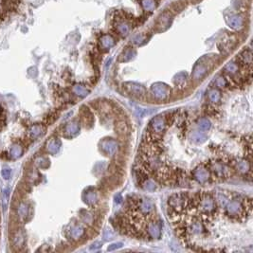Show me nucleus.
Segmentation results:
<instances>
[{
  "label": "nucleus",
  "mask_w": 253,
  "mask_h": 253,
  "mask_svg": "<svg viewBox=\"0 0 253 253\" xmlns=\"http://www.w3.org/2000/svg\"><path fill=\"white\" fill-rule=\"evenodd\" d=\"M196 206H197L199 212L204 215H213L215 213V201L213 198V196L207 192L197 195Z\"/></svg>",
  "instance_id": "nucleus-1"
},
{
  "label": "nucleus",
  "mask_w": 253,
  "mask_h": 253,
  "mask_svg": "<svg viewBox=\"0 0 253 253\" xmlns=\"http://www.w3.org/2000/svg\"><path fill=\"white\" fill-rule=\"evenodd\" d=\"M247 209H250L251 208H247V204L241 202L240 200L234 199L228 204L226 208V213L231 218H238L242 216L245 212L247 213Z\"/></svg>",
  "instance_id": "nucleus-2"
},
{
  "label": "nucleus",
  "mask_w": 253,
  "mask_h": 253,
  "mask_svg": "<svg viewBox=\"0 0 253 253\" xmlns=\"http://www.w3.org/2000/svg\"><path fill=\"white\" fill-rule=\"evenodd\" d=\"M209 167L210 171L213 173L214 175H216L217 178L223 179L225 177H228L230 174V168L222 162H212Z\"/></svg>",
  "instance_id": "nucleus-3"
},
{
  "label": "nucleus",
  "mask_w": 253,
  "mask_h": 253,
  "mask_svg": "<svg viewBox=\"0 0 253 253\" xmlns=\"http://www.w3.org/2000/svg\"><path fill=\"white\" fill-rule=\"evenodd\" d=\"M187 200V196L185 194H175L169 199V205L171 206L172 209H175L176 212H179L180 209H183L184 206H186Z\"/></svg>",
  "instance_id": "nucleus-4"
},
{
  "label": "nucleus",
  "mask_w": 253,
  "mask_h": 253,
  "mask_svg": "<svg viewBox=\"0 0 253 253\" xmlns=\"http://www.w3.org/2000/svg\"><path fill=\"white\" fill-rule=\"evenodd\" d=\"M152 92L154 96L158 100H165L170 94V90L167 86L163 83H156L152 86Z\"/></svg>",
  "instance_id": "nucleus-5"
},
{
  "label": "nucleus",
  "mask_w": 253,
  "mask_h": 253,
  "mask_svg": "<svg viewBox=\"0 0 253 253\" xmlns=\"http://www.w3.org/2000/svg\"><path fill=\"white\" fill-rule=\"evenodd\" d=\"M146 230H147L146 234H148V236L151 238H154V239L159 238L161 235V225L159 224V222H157V221L149 222L146 226Z\"/></svg>",
  "instance_id": "nucleus-6"
},
{
  "label": "nucleus",
  "mask_w": 253,
  "mask_h": 253,
  "mask_svg": "<svg viewBox=\"0 0 253 253\" xmlns=\"http://www.w3.org/2000/svg\"><path fill=\"white\" fill-rule=\"evenodd\" d=\"M150 125H151V128H152V130H153L154 133L160 134L165 129L166 121H165V120H164V118L162 116H158V117L154 118L151 120Z\"/></svg>",
  "instance_id": "nucleus-7"
},
{
  "label": "nucleus",
  "mask_w": 253,
  "mask_h": 253,
  "mask_svg": "<svg viewBox=\"0 0 253 253\" xmlns=\"http://www.w3.org/2000/svg\"><path fill=\"white\" fill-rule=\"evenodd\" d=\"M101 147H102V149H103V151L104 153L112 156V154H114L117 152L118 143H117V141H115L114 139L106 138V139L103 140V142L101 143Z\"/></svg>",
  "instance_id": "nucleus-8"
},
{
  "label": "nucleus",
  "mask_w": 253,
  "mask_h": 253,
  "mask_svg": "<svg viewBox=\"0 0 253 253\" xmlns=\"http://www.w3.org/2000/svg\"><path fill=\"white\" fill-rule=\"evenodd\" d=\"M192 175H193V178L197 182H199V183H205V182L208 181V179L209 177L208 169L204 168V167H198V168L194 169Z\"/></svg>",
  "instance_id": "nucleus-9"
},
{
  "label": "nucleus",
  "mask_w": 253,
  "mask_h": 253,
  "mask_svg": "<svg viewBox=\"0 0 253 253\" xmlns=\"http://www.w3.org/2000/svg\"><path fill=\"white\" fill-rule=\"evenodd\" d=\"M125 89L128 92H130L133 95H137V96H145L146 95V90L143 86H139L137 83H126L125 84Z\"/></svg>",
  "instance_id": "nucleus-10"
},
{
  "label": "nucleus",
  "mask_w": 253,
  "mask_h": 253,
  "mask_svg": "<svg viewBox=\"0 0 253 253\" xmlns=\"http://www.w3.org/2000/svg\"><path fill=\"white\" fill-rule=\"evenodd\" d=\"M80 130V124L76 121L69 122L64 130V133L66 137H73L75 136Z\"/></svg>",
  "instance_id": "nucleus-11"
},
{
  "label": "nucleus",
  "mask_w": 253,
  "mask_h": 253,
  "mask_svg": "<svg viewBox=\"0 0 253 253\" xmlns=\"http://www.w3.org/2000/svg\"><path fill=\"white\" fill-rule=\"evenodd\" d=\"M45 131V128L44 126L42 125H34L31 128L30 130V137L31 138H36L38 137H40L42 134L44 133Z\"/></svg>",
  "instance_id": "nucleus-12"
},
{
  "label": "nucleus",
  "mask_w": 253,
  "mask_h": 253,
  "mask_svg": "<svg viewBox=\"0 0 253 253\" xmlns=\"http://www.w3.org/2000/svg\"><path fill=\"white\" fill-rule=\"evenodd\" d=\"M61 147V142L57 138H54V139H51L50 141L48 142V150L51 153V154H55L59 151Z\"/></svg>",
  "instance_id": "nucleus-13"
},
{
  "label": "nucleus",
  "mask_w": 253,
  "mask_h": 253,
  "mask_svg": "<svg viewBox=\"0 0 253 253\" xmlns=\"http://www.w3.org/2000/svg\"><path fill=\"white\" fill-rule=\"evenodd\" d=\"M229 25L233 27V29H238V27H240L242 25H243V19L242 17L240 16H234V17H231V19L230 20V23Z\"/></svg>",
  "instance_id": "nucleus-14"
},
{
  "label": "nucleus",
  "mask_w": 253,
  "mask_h": 253,
  "mask_svg": "<svg viewBox=\"0 0 253 253\" xmlns=\"http://www.w3.org/2000/svg\"><path fill=\"white\" fill-rule=\"evenodd\" d=\"M220 98H221V95H220V93H219L218 90L212 89V90L209 91V99L210 102L217 103V102H219Z\"/></svg>",
  "instance_id": "nucleus-15"
},
{
  "label": "nucleus",
  "mask_w": 253,
  "mask_h": 253,
  "mask_svg": "<svg viewBox=\"0 0 253 253\" xmlns=\"http://www.w3.org/2000/svg\"><path fill=\"white\" fill-rule=\"evenodd\" d=\"M236 167H237V169L239 171L244 172V173H247L250 169L249 164L246 160H239L238 162H236Z\"/></svg>",
  "instance_id": "nucleus-16"
},
{
  "label": "nucleus",
  "mask_w": 253,
  "mask_h": 253,
  "mask_svg": "<svg viewBox=\"0 0 253 253\" xmlns=\"http://www.w3.org/2000/svg\"><path fill=\"white\" fill-rule=\"evenodd\" d=\"M102 45L103 48H111V47H113L114 45V39L112 38L111 36L109 35H104L103 38H102Z\"/></svg>",
  "instance_id": "nucleus-17"
},
{
  "label": "nucleus",
  "mask_w": 253,
  "mask_h": 253,
  "mask_svg": "<svg viewBox=\"0 0 253 253\" xmlns=\"http://www.w3.org/2000/svg\"><path fill=\"white\" fill-rule=\"evenodd\" d=\"M73 91H74L77 95L82 96V97L86 96V95L88 94V92H89V90H88L86 87H84L83 86H80V84H77V86H74Z\"/></svg>",
  "instance_id": "nucleus-18"
},
{
  "label": "nucleus",
  "mask_w": 253,
  "mask_h": 253,
  "mask_svg": "<svg viewBox=\"0 0 253 253\" xmlns=\"http://www.w3.org/2000/svg\"><path fill=\"white\" fill-rule=\"evenodd\" d=\"M225 71H226L230 75H233V74H235L238 71V65L235 63H233V62L229 63L226 65V67H225Z\"/></svg>",
  "instance_id": "nucleus-19"
},
{
  "label": "nucleus",
  "mask_w": 253,
  "mask_h": 253,
  "mask_svg": "<svg viewBox=\"0 0 253 253\" xmlns=\"http://www.w3.org/2000/svg\"><path fill=\"white\" fill-rule=\"evenodd\" d=\"M117 29H118V32L122 34V35H126L128 32H129V26L126 24V23H120L117 27Z\"/></svg>",
  "instance_id": "nucleus-20"
},
{
  "label": "nucleus",
  "mask_w": 253,
  "mask_h": 253,
  "mask_svg": "<svg viewBox=\"0 0 253 253\" xmlns=\"http://www.w3.org/2000/svg\"><path fill=\"white\" fill-rule=\"evenodd\" d=\"M192 137L195 142H203L206 139V136L202 132H194L192 135Z\"/></svg>",
  "instance_id": "nucleus-21"
},
{
  "label": "nucleus",
  "mask_w": 253,
  "mask_h": 253,
  "mask_svg": "<svg viewBox=\"0 0 253 253\" xmlns=\"http://www.w3.org/2000/svg\"><path fill=\"white\" fill-rule=\"evenodd\" d=\"M97 200V193L95 192H88L86 193V202L88 204H93Z\"/></svg>",
  "instance_id": "nucleus-22"
},
{
  "label": "nucleus",
  "mask_w": 253,
  "mask_h": 253,
  "mask_svg": "<svg viewBox=\"0 0 253 253\" xmlns=\"http://www.w3.org/2000/svg\"><path fill=\"white\" fill-rule=\"evenodd\" d=\"M83 233V229L80 226H76L71 230V236L74 239H78L79 237H81Z\"/></svg>",
  "instance_id": "nucleus-23"
},
{
  "label": "nucleus",
  "mask_w": 253,
  "mask_h": 253,
  "mask_svg": "<svg viewBox=\"0 0 253 253\" xmlns=\"http://www.w3.org/2000/svg\"><path fill=\"white\" fill-rule=\"evenodd\" d=\"M141 4L143 6V8L147 11H152L156 7V3H154V0H142Z\"/></svg>",
  "instance_id": "nucleus-24"
},
{
  "label": "nucleus",
  "mask_w": 253,
  "mask_h": 253,
  "mask_svg": "<svg viewBox=\"0 0 253 253\" xmlns=\"http://www.w3.org/2000/svg\"><path fill=\"white\" fill-rule=\"evenodd\" d=\"M199 128L203 131H207L210 128V122L206 119H201L198 122Z\"/></svg>",
  "instance_id": "nucleus-25"
},
{
  "label": "nucleus",
  "mask_w": 253,
  "mask_h": 253,
  "mask_svg": "<svg viewBox=\"0 0 253 253\" xmlns=\"http://www.w3.org/2000/svg\"><path fill=\"white\" fill-rule=\"evenodd\" d=\"M21 154H22V149L21 147L19 146H15V147H12L11 150V156H12L13 158H19L21 156Z\"/></svg>",
  "instance_id": "nucleus-26"
},
{
  "label": "nucleus",
  "mask_w": 253,
  "mask_h": 253,
  "mask_svg": "<svg viewBox=\"0 0 253 253\" xmlns=\"http://www.w3.org/2000/svg\"><path fill=\"white\" fill-rule=\"evenodd\" d=\"M157 188L156 184L154 183L152 180H146L144 183V189L147 191H154Z\"/></svg>",
  "instance_id": "nucleus-27"
},
{
  "label": "nucleus",
  "mask_w": 253,
  "mask_h": 253,
  "mask_svg": "<svg viewBox=\"0 0 253 253\" xmlns=\"http://www.w3.org/2000/svg\"><path fill=\"white\" fill-rule=\"evenodd\" d=\"M135 51L133 49H128L124 52V56H123V61H129L131 60L134 56H135Z\"/></svg>",
  "instance_id": "nucleus-28"
},
{
  "label": "nucleus",
  "mask_w": 253,
  "mask_h": 253,
  "mask_svg": "<svg viewBox=\"0 0 253 253\" xmlns=\"http://www.w3.org/2000/svg\"><path fill=\"white\" fill-rule=\"evenodd\" d=\"M214 83H215L216 87H224L227 84V82H226V80H225L223 77H218L215 80Z\"/></svg>",
  "instance_id": "nucleus-29"
},
{
  "label": "nucleus",
  "mask_w": 253,
  "mask_h": 253,
  "mask_svg": "<svg viewBox=\"0 0 253 253\" xmlns=\"http://www.w3.org/2000/svg\"><path fill=\"white\" fill-rule=\"evenodd\" d=\"M11 171L9 168H4L2 170V175L5 179H9L11 177Z\"/></svg>",
  "instance_id": "nucleus-30"
},
{
  "label": "nucleus",
  "mask_w": 253,
  "mask_h": 253,
  "mask_svg": "<svg viewBox=\"0 0 253 253\" xmlns=\"http://www.w3.org/2000/svg\"><path fill=\"white\" fill-rule=\"evenodd\" d=\"M121 246H122V244H121V243H116V244H113V245L109 246V247H108V250H109V251L115 250V249H117V248H120V247H121Z\"/></svg>",
  "instance_id": "nucleus-31"
},
{
  "label": "nucleus",
  "mask_w": 253,
  "mask_h": 253,
  "mask_svg": "<svg viewBox=\"0 0 253 253\" xmlns=\"http://www.w3.org/2000/svg\"><path fill=\"white\" fill-rule=\"evenodd\" d=\"M83 221L87 224H90V222L93 221V216L89 213H86V215H83Z\"/></svg>",
  "instance_id": "nucleus-32"
}]
</instances>
